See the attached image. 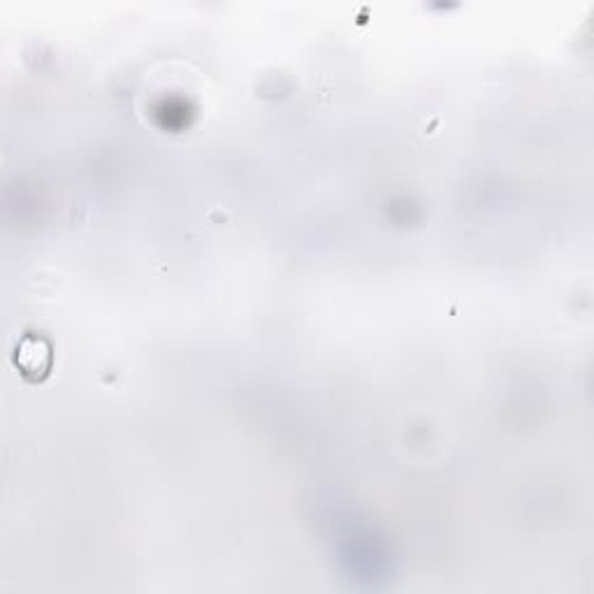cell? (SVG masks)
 <instances>
[{"label": "cell", "mask_w": 594, "mask_h": 594, "mask_svg": "<svg viewBox=\"0 0 594 594\" xmlns=\"http://www.w3.org/2000/svg\"><path fill=\"white\" fill-rule=\"evenodd\" d=\"M14 368L19 374L31 383H40L52 374L54 368V351L52 344L40 335H26L21 337V341L14 349L12 356Z\"/></svg>", "instance_id": "1"}]
</instances>
